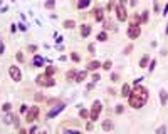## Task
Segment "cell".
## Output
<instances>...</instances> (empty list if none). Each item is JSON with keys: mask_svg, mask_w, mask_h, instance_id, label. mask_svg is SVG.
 <instances>
[{"mask_svg": "<svg viewBox=\"0 0 168 134\" xmlns=\"http://www.w3.org/2000/svg\"><path fill=\"white\" fill-rule=\"evenodd\" d=\"M56 72H57V67H54V66H49V67H46V72H44V74L50 77V76H54Z\"/></svg>", "mask_w": 168, "mask_h": 134, "instance_id": "4fadbf2b", "label": "cell"}, {"mask_svg": "<svg viewBox=\"0 0 168 134\" xmlns=\"http://www.w3.org/2000/svg\"><path fill=\"white\" fill-rule=\"evenodd\" d=\"M163 14H165V15H167V14H168V3H167V5H165V9H163Z\"/></svg>", "mask_w": 168, "mask_h": 134, "instance_id": "f6af8a7d", "label": "cell"}, {"mask_svg": "<svg viewBox=\"0 0 168 134\" xmlns=\"http://www.w3.org/2000/svg\"><path fill=\"white\" fill-rule=\"evenodd\" d=\"M103 69H104V70H111V67H113V62H111V60H106V62H104V64H103Z\"/></svg>", "mask_w": 168, "mask_h": 134, "instance_id": "7402d4cb", "label": "cell"}, {"mask_svg": "<svg viewBox=\"0 0 168 134\" xmlns=\"http://www.w3.org/2000/svg\"><path fill=\"white\" fill-rule=\"evenodd\" d=\"M89 3H91V0H79V2H78V9H86V7H88Z\"/></svg>", "mask_w": 168, "mask_h": 134, "instance_id": "9a60e30c", "label": "cell"}, {"mask_svg": "<svg viewBox=\"0 0 168 134\" xmlns=\"http://www.w3.org/2000/svg\"><path fill=\"white\" fill-rule=\"evenodd\" d=\"M101 66H103V64H101L99 60H93V62H89L88 64V69L89 70H96V69H99Z\"/></svg>", "mask_w": 168, "mask_h": 134, "instance_id": "7c38bea8", "label": "cell"}, {"mask_svg": "<svg viewBox=\"0 0 168 134\" xmlns=\"http://www.w3.org/2000/svg\"><path fill=\"white\" fill-rule=\"evenodd\" d=\"M129 92H131V89H129L128 84H124V86L121 87V96H123V97H128Z\"/></svg>", "mask_w": 168, "mask_h": 134, "instance_id": "5bb4252c", "label": "cell"}, {"mask_svg": "<svg viewBox=\"0 0 168 134\" xmlns=\"http://www.w3.org/2000/svg\"><path fill=\"white\" fill-rule=\"evenodd\" d=\"M104 29H106V30L114 29V25H113V22H111V20H106V22H104Z\"/></svg>", "mask_w": 168, "mask_h": 134, "instance_id": "484cf974", "label": "cell"}, {"mask_svg": "<svg viewBox=\"0 0 168 134\" xmlns=\"http://www.w3.org/2000/svg\"><path fill=\"white\" fill-rule=\"evenodd\" d=\"M99 79H101V77H99V74H94V76H93V81H94V82H98Z\"/></svg>", "mask_w": 168, "mask_h": 134, "instance_id": "f35d334b", "label": "cell"}, {"mask_svg": "<svg viewBox=\"0 0 168 134\" xmlns=\"http://www.w3.org/2000/svg\"><path fill=\"white\" fill-rule=\"evenodd\" d=\"M35 84L37 86H44V87H54L56 86V81L52 77L46 76V74H40V76L35 77Z\"/></svg>", "mask_w": 168, "mask_h": 134, "instance_id": "7a4b0ae2", "label": "cell"}, {"mask_svg": "<svg viewBox=\"0 0 168 134\" xmlns=\"http://www.w3.org/2000/svg\"><path fill=\"white\" fill-rule=\"evenodd\" d=\"M79 116L82 117V119H86L89 114H88V111H86V109H81V111H79Z\"/></svg>", "mask_w": 168, "mask_h": 134, "instance_id": "4dcf8cb0", "label": "cell"}, {"mask_svg": "<svg viewBox=\"0 0 168 134\" xmlns=\"http://www.w3.org/2000/svg\"><path fill=\"white\" fill-rule=\"evenodd\" d=\"M98 40H101V42L108 40V34H106V32H99L98 34Z\"/></svg>", "mask_w": 168, "mask_h": 134, "instance_id": "44dd1931", "label": "cell"}, {"mask_svg": "<svg viewBox=\"0 0 168 134\" xmlns=\"http://www.w3.org/2000/svg\"><path fill=\"white\" fill-rule=\"evenodd\" d=\"M111 81L116 82V81H118V74H113V76H111Z\"/></svg>", "mask_w": 168, "mask_h": 134, "instance_id": "ab89813d", "label": "cell"}, {"mask_svg": "<svg viewBox=\"0 0 168 134\" xmlns=\"http://www.w3.org/2000/svg\"><path fill=\"white\" fill-rule=\"evenodd\" d=\"M89 34H91V25L89 24H82L81 25V35L82 37H88Z\"/></svg>", "mask_w": 168, "mask_h": 134, "instance_id": "30bf717a", "label": "cell"}, {"mask_svg": "<svg viewBox=\"0 0 168 134\" xmlns=\"http://www.w3.org/2000/svg\"><path fill=\"white\" fill-rule=\"evenodd\" d=\"M148 62H150V57H148V55H145V57L139 60V67H143V69H145V67H148Z\"/></svg>", "mask_w": 168, "mask_h": 134, "instance_id": "ac0fdd59", "label": "cell"}, {"mask_svg": "<svg viewBox=\"0 0 168 134\" xmlns=\"http://www.w3.org/2000/svg\"><path fill=\"white\" fill-rule=\"evenodd\" d=\"M148 10H145V12H143V15H141V22H148Z\"/></svg>", "mask_w": 168, "mask_h": 134, "instance_id": "83f0119b", "label": "cell"}, {"mask_svg": "<svg viewBox=\"0 0 168 134\" xmlns=\"http://www.w3.org/2000/svg\"><path fill=\"white\" fill-rule=\"evenodd\" d=\"M141 35V29H139L138 25H129L128 29V37L129 39H138Z\"/></svg>", "mask_w": 168, "mask_h": 134, "instance_id": "52a82bcc", "label": "cell"}, {"mask_svg": "<svg viewBox=\"0 0 168 134\" xmlns=\"http://www.w3.org/2000/svg\"><path fill=\"white\" fill-rule=\"evenodd\" d=\"M89 52H91V54H94V52H96V49H94V44H89Z\"/></svg>", "mask_w": 168, "mask_h": 134, "instance_id": "d590c367", "label": "cell"}, {"mask_svg": "<svg viewBox=\"0 0 168 134\" xmlns=\"http://www.w3.org/2000/svg\"><path fill=\"white\" fill-rule=\"evenodd\" d=\"M42 64H44V59L40 57V55H35V57H34V66H35V67H40Z\"/></svg>", "mask_w": 168, "mask_h": 134, "instance_id": "2e32d148", "label": "cell"}, {"mask_svg": "<svg viewBox=\"0 0 168 134\" xmlns=\"http://www.w3.org/2000/svg\"><path fill=\"white\" fill-rule=\"evenodd\" d=\"M160 101H161V104L167 102V92L165 91H160Z\"/></svg>", "mask_w": 168, "mask_h": 134, "instance_id": "603a6c76", "label": "cell"}, {"mask_svg": "<svg viewBox=\"0 0 168 134\" xmlns=\"http://www.w3.org/2000/svg\"><path fill=\"white\" fill-rule=\"evenodd\" d=\"M64 27H66V29H74V27H76V22H74V20H66V22H64Z\"/></svg>", "mask_w": 168, "mask_h": 134, "instance_id": "ffe728a7", "label": "cell"}, {"mask_svg": "<svg viewBox=\"0 0 168 134\" xmlns=\"http://www.w3.org/2000/svg\"><path fill=\"white\" fill-rule=\"evenodd\" d=\"M19 29L22 30V32H25V30H27V27H25V25H24V24H20V25H19Z\"/></svg>", "mask_w": 168, "mask_h": 134, "instance_id": "60d3db41", "label": "cell"}, {"mask_svg": "<svg viewBox=\"0 0 168 134\" xmlns=\"http://www.w3.org/2000/svg\"><path fill=\"white\" fill-rule=\"evenodd\" d=\"M139 24H141V17L133 15V17H131V25H138V27H139Z\"/></svg>", "mask_w": 168, "mask_h": 134, "instance_id": "e0dca14e", "label": "cell"}, {"mask_svg": "<svg viewBox=\"0 0 168 134\" xmlns=\"http://www.w3.org/2000/svg\"><path fill=\"white\" fill-rule=\"evenodd\" d=\"M128 101H129V106L135 107V109L143 107V106L146 104V101H148V89L143 86H136L129 92Z\"/></svg>", "mask_w": 168, "mask_h": 134, "instance_id": "6da1fadb", "label": "cell"}, {"mask_svg": "<svg viewBox=\"0 0 168 134\" xmlns=\"http://www.w3.org/2000/svg\"><path fill=\"white\" fill-rule=\"evenodd\" d=\"M29 50H30V52H35V50H37V47H35V45H29Z\"/></svg>", "mask_w": 168, "mask_h": 134, "instance_id": "ee69618b", "label": "cell"}, {"mask_svg": "<svg viewBox=\"0 0 168 134\" xmlns=\"http://www.w3.org/2000/svg\"><path fill=\"white\" fill-rule=\"evenodd\" d=\"M27 111H29V107H27L25 104H24L22 107H20V112H27Z\"/></svg>", "mask_w": 168, "mask_h": 134, "instance_id": "74e56055", "label": "cell"}, {"mask_svg": "<svg viewBox=\"0 0 168 134\" xmlns=\"http://www.w3.org/2000/svg\"><path fill=\"white\" fill-rule=\"evenodd\" d=\"M101 111H103V104H101L99 101H94V102H93V107H91V114H89L91 121H98Z\"/></svg>", "mask_w": 168, "mask_h": 134, "instance_id": "3957f363", "label": "cell"}, {"mask_svg": "<svg viewBox=\"0 0 168 134\" xmlns=\"http://www.w3.org/2000/svg\"><path fill=\"white\" fill-rule=\"evenodd\" d=\"M123 109H124V107H123L121 104H118V106H116V114H121V112H123Z\"/></svg>", "mask_w": 168, "mask_h": 134, "instance_id": "836d02e7", "label": "cell"}, {"mask_svg": "<svg viewBox=\"0 0 168 134\" xmlns=\"http://www.w3.org/2000/svg\"><path fill=\"white\" fill-rule=\"evenodd\" d=\"M17 60H19V62H24V55H22V52L17 54Z\"/></svg>", "mask_w": 168, "mask_h": 134, "instance_id": "8d00e7d4", "label": "cell"}, {"mask_svg": "<svg viewBox=\"0 0 168 134\" xmlns=\"http://www.w3.org/2000/svg\"><path fill=\"white\" fill-rule=\"evenodd\" d=\"M93 17L98 20V22H101V20L104 19V10L99 9V7H98V9H94V10H93Z\"/></svg>", "mask_w": 168, "mask_h": 134, "instance_id": "9c48e42d", "label": "cell"}, {"mask_svg": "<svg viewBox=\"0 0 168 134\" xmlns=\"http://www.w3.org/2000/svg\"><path fill=\"white\" fill-rule=\"evenodd\" d=\"M64 134H81L79 131H66Z\"/></svg>", "mask_w": 168, "mask_h": 134, "instance_id": "b9f144b4", "label": "cell"}, {"mask_svg": "<svg viewBox=\"0 0 168 134\" xmlns=\"http://www.w3.org/2000/svg\"><path fill=\"white\" fill-rule=\"evenodd\" d=\"M155 66H156V60L153 59V60H151V64H150V66H148V69H150V70H151V72H153V69H155Z\"/></svg>", "mask_w": 168, "mask_h": 134, "instance_id": "d6a6232c", "label": "cell"}, {"mask_svg": "<svg viewBox=\"0 0 168 134\" xmlns=\"http://www.w3.org/2000/svg\"><path fill=\"white\" fill-rule=\"evenodd\" d=\"M103 129L104 131H111L113 129V122L111 121H103Z\"/></svg>", "mask_w": 168, "mask_h": 134, "instance_id": "d6986e66", "label": "cell"}, {"mask_svg": "<svg viewBox=\"0 0 168 134\" xmlns=\"http://www.w3.org/2000/svg\"><path fill=\"white\" fill-rule=\"evenodd\" d=\"M106 9H108L109 12H111V10H113V9H116V3H114V0H111V2H109V3H108V7H106Z\"/></svg>", "mask_w": 168, "mask_h": 134, "instance_id": "f1b7e54d", "label": "cell"}, {"mask_svg": "<svg viewBox=\"0 0 168 134\" xmlns=\"http://www.w3.org/2000/svg\"><path fill=\"white\" fill-rule=\"evenodd\" d=\"M9 74L10 77H12V81H15V82H19V81H22V72H20V69L17 66H12L9 69Z\"/></svg>", "mask_w": 168, "mask_h": 134, "instance_id": "8992f818", "label": "cell"}, {"mask_svg": "<svg viewBox=\"0 0 168 134\" xmlns=\"http://www.w3.org/2000/svg\"><path fill=\"white\" fill-rule=\"evenodd\" d=\"M156 134H167V127L165 126H160L158 129H156Z\"/></svg>", "mask_w": 168, "mask_h": 134, "instance_id": "4316f807", "label": "cell"}, {"mask_svg": "<svg viewBox=\"0 0 168 134\" xmlns=\"http://www.w3.org/2000/svg\"><path fill=\"white\" fill-rule=\"evenodd\" d=\"M56 7V0H47L46 2V9H54Z\"/></svg>", "mask_w": 168, "mask_h": 134, "instance_id": "cb8c5ba5", "label": "cell"}, {"mask_svg": "<svg viewBox=\"0 0 168 134\" xmlns=\"http://www.w3.org/2000/svg\"><path fill=\"white\" fill-rule=\"evenodd\" d=\"M62 109H64V104H59V106H56V107H52L49 112H47V117H56L59 112H62Z\"/></svg>", "mask_w": 168, "mask_h": 134, "instance_id": "ba28073f", "label": "cell"}, {"mask_svg": "<svg viewBox=\"0 0 168 134\" xmlns=\"http://www.w3.org/2000/svg\"><path fill=\"white\" fill-rule=\"evenodd\" d=\"M12 121H14V116H12V114H9L7 117H5V122H7V124H10Z\"/></svg>", "mask_w": 168, "mask_h": 134, "instance_id": "e575fe53", "label": "cell"}, {"mask_svg": "<svg viewBox=\"0 0 168 134\" xmlns=\"http://www.w3.org/2000/svg\"><path fill=\"white\" fill-rule=\"evenodd\" d=\"M86 77H88V72H86V70H81V72L76 74V79H74V81H76V82H84Z\"/></svg>", "mask_w": 168, "mask_h": 134, "instance_id": "8fae6325", "label": "cell"}, {"mask_svg": "<svg viewBox=\"0 0 168 134\" xmlns=\"http://www.w3.org/2000/svg\"><path fill=\"white\" fill-rule=\"evenodd\" d=\"M2 109H3V111H5V112H9L10 109H12V106H10L9 102H7V104H3V106H2Z\"/></svg>", "mask_w": 168, "mask_h": 134, "instance_id": "1f68e13d", "label": "cell"}, {"mask_svg": "<svg viewBox=\"0 0 168 134\" xmlns=\"http://www.w3.org/2000/svg\"><path fill=\"white\" fill-rule=\"evenodd\" d=\"M35 133H37V127H32V129H30L27 134H35Z\"/></svg>", "mask_w": 168, "mask_h": 134, "instance_id": "7bdbcfd3", "label": "cell"}, {"mask_svg": "<svg viewBox=\"0 0 168 134\" xmlns=\"http://www.w3.org/2000/svg\"><path fill=\"white\" fill-rule=\"evenodd\" d=\"M76 74H78V72H76V70H74V69H72V70H69V72H67V74H66V77H67V79H76Z\"/></svg>", "mask_w": 168, "mask_h": 134, "instance_id": "d4e9b609", "label": "cell"}, {"mask_svg": "<svg viewBox=\"0 0 168 134\" xmlns=\"http://www.w3.org/2000/svg\"><path fill=\"white\" fill-rule=\"evenodd\" d=\"M19 134H27V131H25V129H20V131H19Z\"/></svg>", "mask_w": 168, "mask_h": 134, "instance_id": "bcb514c9", "label": "cell"}, {"mask_svg": "<svg viewBox=\"0 0 168 134\" xmlns=\"http://www.w3.org/2000/svg\"><path fill=\"white\" fill-rule=\"evenodd\" d=\"M71 59H72L74 62H79V60H81V57L78 55V54H76V52H72V54H71Z\"/></svg>", "mask_w": 168, "mask_h": 134, "instance_id": "f546056e", "label": "cell"}, {"mask_svg": "<svg viewBox=\"0 0 168 134\" xmlns=\"http://www.w3.org/2000/svg\"><path fill=\"white\" fill-rule=\"evenodd\" d=\"M116 17H118L119 22H124V20L128 19V12H126V7L124 5H121V3L116 5Z\"/></svg>", "mask_w": 168, "mask_h": 134, "instance_id": "5b68a950", "label": "cell"}, {"mask_svg": "<svg viewBox=\"0 0 168 134\" xmlns=\"http://www.w3.org/2000/svg\"><path fill=\"white\" fill-rule=\"evenodd\" d=\"M37 116H39V107H37V106H32L29 111L25 112V121L30 124V122H34V121L37 119Z\"/></svg>", "mask_w": 168, "mask_h": 134, "instance_id": "277c9868", "label": "cell"}]
</instances>
